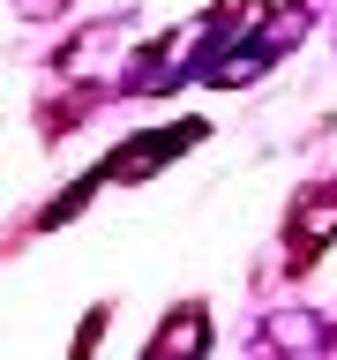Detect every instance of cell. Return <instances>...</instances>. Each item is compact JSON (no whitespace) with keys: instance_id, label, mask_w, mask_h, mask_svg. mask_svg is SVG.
I'll return each instance as SVG.
<instances>
[{"instance_id":"6da1fadb","label":"cell","mask_w":337,"mask_h":360,"mask_svg":"<svg viewBox=\"0 0 337 360\" xmlns=\"http://www.w3.org/2000/svg\"><path fill=\"white\" fill-rule=\"evenodd\" d=\"M202 338H210V323H202V308H187V315H173L157 330V345L143 360H202Z\"/></svg>"}]
</instances>
